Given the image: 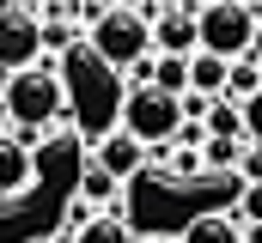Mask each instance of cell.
I'll list each match as a JSON object with an SVG mask.
<instances>
[{
	"instance_id": "1",
	"label": "cell",
	"mask_w": 262,
	"mask_h": 243,
	"mask_svg": "<svg viewBox=\"0 0 262 243\" xmlns=\"http://www.w3.org/2000/svg\"><path fill=\"white\" fill-rule=\"evenodd\" d=\"M0 116L12 121V134H37V128H55L67 116V85L55 79V67H31V73H12L0 85Z\"/></svg>"
},
{
	"instance_id": "2",
	"label": "cell",
	"mask_w": 262,
	"mask_h": 243,
	"mask_svg": "<svg viewBox=\"0 0 262 243\" xmlns=\"http://www.w3.org/2000/svg\"><path fill=\"white\" fill-rule=\"evenodd\" d=\"M85 49L104 61L110 73L146 67V61H152V18H146V6H104V12L92 18V43H85Z\"/></svg>"
},
{
	"instance_id": "3",
	"label": "cell",
	"mask_w": 262,
	"mask_h": 243,
	"mask_svg": "<svg viewBox=\"0 0 262 243\" xmlns=\"http://www.w3.org/2000/svg\"><path fill=\"white\" fill-rule=\"evenodd\" d=\"M116 116H122V134L140 140L146 152L159 146V152H171L177 146V134H183V104L177 98H165V91H152V85H128L122 91V104H116Z\"/></svg>"
},
{
	"instance_id": "4",
	"label": "cell",
	"mask_w": 262,
	"mask_h": 243,
	"mask_svg": "<svg viewBox=\"0 0 262 243\" xmlns=\"http://www.w3.org/2000/svg\"><path fill=\"white\" fill-rule=\"evenodd\" d=\"M195 31H201V49L195 55H213V61H250L256 49V6H238V0H213L195 12Z\"/></svg>"
},
{
	"instance_id": "5",
	"label": "cell",
	"mask_w": 262,
	"mask_h": 243,
	"mask_svg": "<svg viewBox=\"0 0 262 243\" xmlns=\"http://www.w3.org/2000/svg\"><path fill=\"white\" fill-rule=\"evenodd\" d=\"M43 67V18L31 6H0V73H31Z\"/></svg>"
},
{
	"instance_id": "6",
	"label": "cell",
	"mask_w": 262,
	"mask_h": 243,
	"mask_svg": "<svg viewBox=\"0 0 262 243\" xmlns=\"http://www.w3.org/2000/svg\"><path fill=\"white\" fill-rule=\"evenodd\" d=\"M195 12L201 6H159L152 12V55H195L201 49V31H195Z\"/></svg>"
},
{
	"instance_id": "7",
	"label": "cell",
	"mask_w": 262,
	"mask_h": 243,
	"mask_svg": "<svg viewBox=\"0 0 262 243\" xmlns=\"http://www.w3.org/2000/svg\"><path fill=\"white\" fill-rule=\"evenodd\" d=\"M92 164H98V171H110L116 182H128V177H140V171H146V146H140V140H128L122 128H110V134H98Z\"/></svg>"
},
{
	"instance_id": "8",
	"label": "cell",
	"mask_w": 262,
	"mask_h": 243,
	"mask_svg": "<svg viewBox=\"0 0 262 243\" xmlns=\"http://www.w3.org/2000/svg\"><path fill=\"white\" fill-rule=\"evenodd\" d=\"M31 182H37V158H31V140L6 128V134H0V201H6V195H25Z\"/></svg>"
},
{
	"instance_id": "9",
	"label": "cell",
	"mask_w": 262,
	"mask_h": 243,
	"mask_svg": "<svg viewBox=\"0 0 262 243\" xmlns=\"http://www.w3.org/2000/svg\"><path fill=\"white\" fill-rule=\"evenodd\" d=\"M177 243H244V225H238L232 213L213 207V213H195V219L183 225V237H177Z\"/></svg>"
},
{
	"instance_id": "10",
	"label": "cell",
	"mask_w": 262,
	"mask_h": 243,
	"mask_svg": "<svg viewBox=\"0 0 262 243\" xmlns=\"http://www.w3.org/2000/svg\"><path fill=\"white\" fill-rule=\"evenodd\" d=\"M226 61H213V55H189V98H207V104H220L226 98Z\"/></svg>"
},
{
	"instance_id": "11",
	"label": "cell",
	"mask_w": 262,
	"mask_h": 243,
	"mask_svg": "<svg viewBox=\"0 0 262 243\" xmlns=\"http://www.w3.org/2000/svg\"><path fill=\"white\" fill-rule=\"evenodd\" d=\"M116 195H122V182L110 177V171H98V164H85V171H79V201H85V207H110V213H122V201H116Z\"/></svg>"
},
{
	"instance_id": "12",
	"label": "cell",
	"mask_w": 262,
	"mask_h": 243,
	"mask_svg": "<svg viewBox=\"0 0 262 243\" xmlns=\"http://www.w3.org/2000/svg\"><path fill=\"white\" fill-rule=\"evenodd\" d=\"M152 91H165V98H189V61L183 55H152Z\"/></svg>"
},
{
	"instance_id": "13",
	"label": "cell",
	"mask_w": 262,
	"mask_h": 243,
	"mask_svg": "<svg viewBox=\"0 0 262 243\" xmlns=\"http://www.w3.org/2000/svg\"><path fill=\"white\" fill-rule=\"evenodd\" d=\"M201 134H207V140H244V110H238L232 98H220V104L207 110V121H201Z\"/></svg>"
},
{
	"instance_id": "14",
	"label": "cell",
	"mask_w": 262,
	"mask_h": 243,
	"mask_svg": "<svg viewBox=\"0 0 262 243\" xmlns=\"http://www.w3.org/2000/svg\"><path fill=\"white\" fill-rule=\"evenodd\" d=\"M73 243H140V237L128 231V219H122V213H98L85 231H73Z\"/></svg>"
},
{
	"instance_id": "15",
	"label": "cell",
	"mask_w": 262,
	"mask_h": 243,
	"mask_svg": "<svg viewBox=\"0 0 262 243\" xmlns=\"http://www.w3.org/2000/svg\"><path fill=\"white\" fill-rule=\"evenodd\" d=\"M256 91H262V67H256V61H232V73H226V98H232V104H250Z\"/></svg>"
},
{
	"instance_id": "16",
	"label": "cell",
	"mask_w": 262,
	"mask_h": 243,
	"mask_svg": "<svg viewBox=\"0 0 262 243\" xmlns=\"http://www.w3.org/2000/svg\"><path fill=\"white\" fill-rule=\"evenodd\" d=\"M165 171L171 177H207V158H201V146H171L165 152Z\"/></svg>"
},
{
	"instance_id": "17",
	"label": "cell",
	"mask_w": 262,
	"mask_h": 243,
	"mask_svg": "<svg viewBox=\"0 0 262 243\" xmlns=\"http://www.w3.org/2000/svg\"><path fill=\"white\" fill-rule=\"evenodd\" d=\"M232 219H244V225H256V231H262V182L238 195V213H232Z\"/></svg>"
},
{
	"instance_id": "18",
	"label": "cell",
	"mask_w": 262,
	"mask_h": 243,
	"mask_svg": "<svg viewBox=\"0 0 262 243\" xmlns=\"http://www.w3.org/2000/svg\"><path fill=\"white\" fill-rule=\"evenodd\" d=\"M238 182H244V188H256V182H262V146H244V158H238Z\"/></svg>"
},
{
	"instance_id": "19",
	"label": "cell",
	"mask_w": 262,
	"mask_h": 243,
	"mask_svg": "<svg viewBox=\"0 0 262 243\" xmlns=\"http://www.w3.org/2000/svg\"><path fill=\"white\" fill-rule=\"evenodd\" d=\"M238 110H244V140H250V146H262V91L250 98V104H238Z\"/></svg>"
},
{
	"instance_id": "20",
	"label": "cell",
	"mask_w": 262,
	"mask_h": 243,
	"mask_svg": "<svg viewBox=\"0 0 262 243\" xmlns=\"http://www.w3.org/2000/svg\"><path fill=\"white\" fill-rule=\"evenodd\" d=\"M140 243H177V237H140Z\"/></svg>"
}]
</instances>
